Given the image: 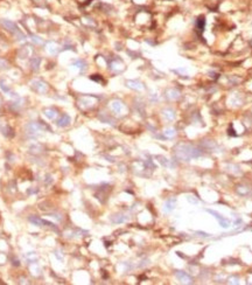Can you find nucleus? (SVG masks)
Instances as JSON below:
<instances>
[{
    "label": "nucleus",
    "instance_id": "nucleus-2",
    "mask_svg": "<svg viewBox=\"0 0 252 285\" xmlns=\"http://www.w3.org/2000/svg\"><path fill=\"white\" fill-rule=\"evenodd\" d=\"M43 129H45V126L42 124H40L39 122H30V123H28V124L25 126L26 133H27L29 137H32V138L37 137V134L41 132Z\"/></svg>",
    "mask_w": 252,
    "mask_h": 285
},
{
    "label": "nucleus",
    "instance_id": "nucleus-28",
    "mask_svg": "<svg viewBox=\"0 0 252 285\" xmlns=\"http://www.w3.org/2000/svg\"><path fill=\"white\" fill-rule=\"evenodd\" d=\"M229 283L230 284H238V277H230L229 278Z\"/></svg>",
    "mask_w": 252,
    "mask_h": 285
},
{
    "label": "nucleus",
    "instance_id": "nucleus-25",
    "mask_svg": "<svg viewBox=\"0 0 252 285\" xmlns=\"http://www.w3.org/2000/svg\"><path fill=\"white\" fill-rule=\"evenodd\" d=\"M7 68H8V62L6 60H4V58H0V70L7 69Z\"/></svg>",
    "mask_w": 252,
    "mask_h": 285
},
{
    "label": "nucleus",
    "instance_id": "nucleus-16",
    "mask_svg": "<svg viewBox=\"0 0 252 285\" xmlns=\"http://www.w3.org/2000/svg\"><path fill=\"white\" fill-rule=\"evenodd\" d=\"M72 66L75 67V68H77L79 71H84L85 70V68H87V64H85V62L84 61H82V60H76V61H74L72 62Z\"/></svg>",
    "mask_w": 252,
    "mask_h": 285
},
{
    "label": "nucleus",
    "instance_id": "nucleus-13",
    "mask_svg": "<svg viewBox=\"0 0 252 285\" xmlns=\"http://www.w3.org/2000/svg\"><path fill=\"white\" fill-rule=\"evenodd\" d=\"M127 220H128V216L125 214H116L111 217V221L113 223H116V224L123 223V222H125V221H127Z\"/></svg>",
    "mask_w": 252,
    "mask_h": 285
},
{
    "label": "nucleus",
    "instance_id": "nucleus-14",
    "mask_svg": "<svg viewBox=\"0 0 252 285\" xmlns=\"http://www.w3.org/2000/svg\"><path fill=\"white\" fill-rule=\"evenodd\" d=\"M126 85H127L128 88H131V89H134V90H144V85H142V83L138 82V81H127L126 82Z\"/></svg>",
    "mask_w": 252,
    "mask_h": 285
},
{
    "label": "nucleus",
    "instance_id": "nucleus-12",
    "mask_svg": "<svg viewBox=\"0 0 252 285\" xmlns=\"http://www.w3.org/2000/svg\"><path fill=\"white\" fill-rule=\"evenodd\" d=\"M43 115H45L47 118H49V119L54 120L57 118V115L58 112L55 110V109H51V107H48V109H45L43 110Z\"/></svg>",
    "mask_w": 252,
    "mask_h": 285
},
{
    "label": "nucleus",
    "instance_id": "nucleus-21",
    "mask_svg": "<svg viewBox=\"0 0 252 285\" xmlns=\"http://www.w3.org/2000/svg\"><path fill=\"white\" fill-rule=\"evenodd\" d=\"M175 130L174 129H166L165 131H164V134H165L167 138H172V137L175 136Z\"/></svg>",
    "mask_w": 252,
    "mask_h": 285
},
{
    "label": "nucleus",
    "instance_id": "nucleus-22",
    "mask_svg": "<svg viewBox=\"0 0 252 285\" xmlns=\"http://www.w3.org/2000/svg\"><path fill=\"white\" fill-rule=\"evenodd\" d=\"M30 39H32V41H33L34 43H36V45H42V43H43V40H42L40 36H37V35L32 34V35H30Z\"/></svg>",
    "mask_w": 252,
    "mask_h": 285
},
{
    "label": "nucleus",
    "instance_id": "nucleus-1",
    "mask_svg": "<svg viewBox=\"0 0 252 285\" xmlns=\"http://www.w3.org/2000/svg\"><path fill=\"white\" fill-rule=\"evenodd\" d=\"M175 156L183 161H188L193 158H197L202 156V152L191 145L180 144L175 147Z\"/></svg>",
    "mask_w": 252,
    "mask_h": 285
},
{
    "label": "nucleus",
    "instance_id": "nucleus-4",
    "mask_svg": "<svg viewBox=\"0 0 252 285\" xmlns=\"http://www.w3.org/2000/svg\"><path fill=\"white\" fill-rule=\"evenodd\" d=\"M30 85H32V88H33L34 90L36 91V92H39V94H47V91H48V85H47V83L43 82V81H41V79H32L30 81Z\"/></svg>",
    "mask_w": 252,
    "mask_h": 285
},
{
    "label": "nucleus",
    "instance_id": "nucleus-7",
    "mask_svg": "<svg viewBox=\"0 0 252 285\" xmlns=\"http://www.w3.org/2000/svg\"><path fill=\"white\" fill-rule=\"evenodd\" d=\"M175 276H176V278H178L181 283H183V284H191V283H193V278H191L187 272L182 271V270L176 271V272H175Z\"/></svg>",
    "mask_w": 252,
    "mask_h": 285
},
{
    "label": "nucleus",
    "instance_id": "nucleus-15",
    "mask_svg": "<svg viewBox=\"0 0 252 285\" xmlns=\"http://www.w3.org/2000/svg\"><path fill=\"white\" fill-rule=\"evenodd\" d=\"M40 63H41V58H39V56H34V58H32V61H30V67H32V69H33L34 71H37L39 70V68H40Z\"/></svg>",
    "mask_w": 252,
    "mask_h": 285
},
{
    "label": "nucleus",
    "instance_id": "nucleus-11",
    "mask_svg": "<svg viewBox=\"0 0 252 285\" xmlns=\"http://www.w3.org/2000/svg\"><path fill=\"white\" fill-rule=\"evenodd\" d=\"M70 117L68 116V115H63L60 119L56 122V124H57L58 128H67V126H69L70 125Z\"/></svg>",
    "mask_w": 252,
    "mask_h": 285
},
{
    "label": "nucleus",
    "instance_id": "nucleus-5",
    "mask_svg": "<svg viewBox=\"0 0 252 285\" xmlns=\"http://www.w3.org/2000/svg\"><path fill=\"white\" fill-rule=\"evenodd\" d=\"M207 211L209 213V214H211L215 219H217V221H218L219 226L222 228H225V229H228V228L231 226V222H230V220L229 219H225L224 216H222V215L219 214V213H217V211H212V209H207Z\"/></svg>",
    "mask_w": 252,
    "mask_h": 285
},
{
    "label": "nucleus",
    "instance_id": "nucleus-18",
    "mask_svg": "<svg viewBox=\"0 0 252 285\" xmlns=\"http://www.w3.org/2000/svg\"><path fill=\"white\" fill-rule=\"evenodd\" d=\"M162 113H164V116H165V118L167 120H173L175 118V112L172 109H166V110H164Z\"/></svg>",
    "mask_w": 252,
    "mask_h": 285
},
{
    "label": "nucleus",
    "instance_id": "nucleus-24",
    "mask_svg": "<svg viewBox=\"0 0 252 285\" xmlns=\"http://www.w3.org/2000/svg\"><path fill=\"white\" fill-rule=\"evenodd\" d=\"M204 25H206V20H204L203 18H200V19H197L196 26H197V28L200 29V30H202V29L204 28Z\"/></svg>",
    "mask_w": 252,
    "mask_h": 285
},
{
    "label": "nucleus",
    "instance_id": "nucleus-10",
    "mask_svg": "<svg viewBox=\"0 0 252 285\" xmlns=\"http://www.w3.org/2000/svg\"><path fill=\"white\" fill-rule=\"evenodd\" d=\"M111 109L113 110L115 113H121L124 110V104L121 103L120 101H112L111 102Z\"/></svg>",
    "mask_w": 252,
    "mask_h": 285
},
{
    "label": "nucleus",
    "instance_id": "nucleus-27",
    "mask_svg": "<svg viewBox=\"0 0 252 285\" xmlns=\"http://www.w3.org/2000/svg\"><path fill=\"white\" fill-rule=\"evenodd\" d=\"M158 160L160 161V162H161V164H162L164 166H169V165H170L169 161L167 160L166 158H164V157H158Z\"/></svg>",
    "mask_w": 252,
    "mask_h": 285
},
{
    "label": "nucleus",
    "instance_id": "nucleus-23",
    "mask_svg": "<svg viewBox=\"0 0 252 285\" xmlns=\"http://www.w3.org/2000/svg\"><path fill=\"white\" fill-rule=\"evenodd\" d=\"M237 192H238L240 195H246L249 193V189H248V187H245V186H238L237 187Z\"/></svg>",
    "mask_w": 252,
    "mask_h": 285
},
{
    "label": "nucleus",
    "instance_id": "nucleus-3",
    "mask_svg": "<svg viewBox=\"0 0 252 285\" xmlns=\"http://www.w3.org/2000/svg\"><path fill=\"white\" fill-rule=\"evenodd\" d=\"M1 25L4 26V28L7 29L8 32L18 35L20 40H24V39H25V35L19 30L18 26L15 25V22H13V21H11V20H7V19H3V20H1Z\"/></svg>",
    "mask_w": 252,
    "mask_h": 285
},
{
    "label": "nucleus",
    "instance_id": "nucleus-20",
    "mask_svg": "<svg viewBox=\"0 0 252 285\" xmlns=\"http://www.w3.org/2000/svg\"><path fill=\"white\" fill-rule=\"evenodd\" d=\"M42 150H43V147L39 144H35V145H33V146H30V152L35 153V154H37V153H41Z\"/></svg>",
    "mask_w": 252,
    "mask_h": 285
},
{
    "label": "nucleus",
    "instance_id": "nucleus-6",
    "mask_svg": "<svg viewBox=\"0 0 252 285\" xmlns=\"http://www.w3.org/2000/svg\"><path fill=\"white\" fill-rule=\"evenodd\" d=\"M29 222L32 223V224H34V226H36V227H42V226H48V227H51V228H55L54 223L49 222V221H47V220H43L41 219V217H39V216H36V215H30L28 217Z\"/></svg>",
    "mask_w": 252,
    "mask_h": 285
},
{
    "label": "nucleus",
    "instance_id": "nucleus-19",
    "mask_svg": "<svg viewBox=\"0 0 252 285\" xmlns=\"http://www.w3.org/2000/svg\"><path fill=\"white\" fill-rule=\"evenodd\" d=\"M168 94H167V97L169 99H176L179 98V96H180V92H179L178 90H175V89H170V90L167 91Z\"/></svg>",
    "mask_w": 252,
    "mask_h": 285
},
{
    "label": "nucleus",
    "instance_id": "nucleus-26",
    "mask_svg": "<svg viewBox=\"0 0 252 285\" xmlns=\"http://www.w3.org/2000/svg\"><path fill=\"white\" fill-rule=\"evenodd\" d=\"M49 216H51L53 219H55L56 221H62V215L60 213H50Z\"/></svg>",
    "mask_w": 252,
    "mask_h": 285
},
{
    "label": "nucleus",
    "instance_id": "nucleus-17",
    "mask_svg": "<svg viewBox=\"0 0 252 285\" xmlns=\"http://www.w3.org/2000/svg\"><path fill=\"white\" fill-rule=\"evenodd\" d=\"M1 132L4 133V136L7 137V138H12V137L14 136V132H13L12 128H9L8 125H5L4 128L1 129Z\"/></svg>",
    "mask_w": 252,
    "mask_h": 285
},
{
    "label": "nucleus",
    "instance_id": "nucleus-29",
    "mask_svg": "<svg viewBox=\"0 0 252 285\" xmlns=\"http://www.w3.org/2000/svg\"><path fill=\"white\" fill-rule=\"evenodd\" d=\"M187 199H188V201H189V202L194 203V205H197L198 201H197V200H195L193 195H189V196H187Z\"/></svg>",
    "mask_w": 252,
    "mask_h": 285
},
{
    "label": "nucleus",
    "instance_id": "nucleus-8",
    "mask_svg": "<svg viewBox=\"0 0 252 285\" xmlns=\"http://www.w3.org/2000/svg\"><path fill=\"white\" fill-rule=\"evenodd\" d=\"M175 207H176V199L170 198L164 205V211L165 213H172L175 209Z\"/></svg>",
    "mask_w": 252,
    "mask_h": 285
},
{
    "label": "nucleus",
    "instance_id": "nucleus-9",
    "mask_svg": "<svg viewBox=\"0 0 252 285\" xmlns=\"http://www.w3.org/2000/svg\"><path fill=\"white\" fill-rule=\"evenodd\" d=\"M46 49H47V52H48L50 55H56V54L58 53V50H60V47H58V45L56 43V42L50 41V42L47 43Z\"/></svg>",
    "mask_w": 252,
    "mask_h": 285
},
{
    "label": "nucleus",
    "instance_id": "nucleus-30",
    "mask_svg": "<svg viewBox=\"0 0 252 285\" xmlns=\"http://www.w3.org/2000/svg\"><path fill=\"white\" fill-rule=\"evenodd\" d=\"M196 234L197 235H200V236H202V237H209V234H206V233H203V232H196Z\"/></svg>",
    "mask_w": 252,
    "mask_h": 285
}]
</instances>
